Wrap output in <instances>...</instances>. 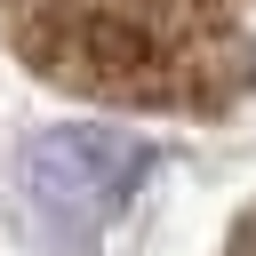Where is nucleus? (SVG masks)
<instances>
[{
    "instance_id": "f257e3e1",
    "label": "nucleus",
    "mask_w": 256,
    "mask_h": 256,
    "mask_svg": "<svg viewBox=\"0 0 256 256\" xmlns=\"http://www.w3.org/2000/svg\"><path fill=\"white\" fill-rule=\"evenodd\" d=\"M136 184H144V144H128V136L56 128L24 152V192L56 232H96L104 216L128 208Z\"/></svg>"
}]
</instances>
